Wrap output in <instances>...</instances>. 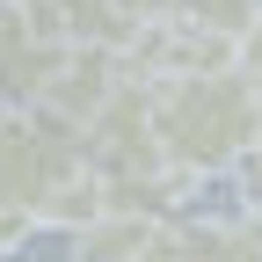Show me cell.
I'll return each mask as SVG.
<instances>
[{"mask_svg": "<svg viewBox=\"0 0 262 262\" xmlns=\"http://www.w3.org/2000/svg\"><path fill=\"white\" fill-rule=\"evenodd\" d=\"M153 146L175 175L204 189L211 175H233L241 146L262 124V88L241 66H189V73H146Z\"/></svg>", "mask_w": 262, "mask_h": 262, "instance_id": "1", "label": "cell"}, {"mask_svg": "<svg viewBox=\"0 0 262 262\" xmlns=\"http://www.w3.org/2000/svg\"><path fill=\"white\" fill-rule=\"evenodd\" d=\"M117 8H124L131 22H153V15H168V8H175V0H117Z\"/></svg>", "mask_w": 262, "mask_h": 262, "instance_id": "9", "label": "cell"}, {"mask_svg": "<svg viewBox=\"0 0 262 262\" xmlns=\"http://www.w3.org/2000/svg\"><path fill=\"white\" fill-rule=\"evenodd\" d=\"M168 15L189 22V29H204V37H219V44H241L255 29V15H262V0H175Z\"/></svg>", "mask_w": 262, "mask_h": 262, "instance_id": "6", "label": "cell"}, {"mask_svg": "<svg viewBox=\"0 0 262 262\" xmlns=\"http://www.w3.org/2000/svg\"><path fill=\"white\" fill-rule=\"evenodd\" d=\"M66 58V37L37 29L22 0H0V102H37Z\"/></svg>", "mask_w": 262, "mask_h": 262, "instance_id": "3", "label": "cell"}, {"mask_svg": "<svg viewBox=\"0 0 262 262\" xmlns=\"http://www.w3.org/2000/svg\"><path fill=\"white\" fill-rule=\"evenodd\" d=\"M233 182H241V204L262 211V124H255V139H248L241 160H233Z\"/></svg>", "mask_w": 262, "mask_h": 262, "instance_id": "7", "label": "cell"}, {"mask_svg": "<svg viewBox=\"0 0 262 262\" xmlns=\"http://www.w3.org/2000/svg\"><path fill=\"white\" fill-rule=\"evenodd\" d=\"M124 73H131V58H124L117 44H66L58 73H51V88L37 95V102L58 110V117H73V124H88L95 110H102V95H110Z\"/></svg>", "mask_w": 262, "mask_h": 262, "instance_id": "4", "label": "cell"}, {"mask_svg": "<svg viewBox=\"0 0 262 262\" xmlns=\"http://www.w3.org/2000/svg\"><path fill=\"white\" fill-rule=\"evenodd\" d=\"M66 248L80 262H117V255H153L160 248V211H131V204H102L95 219L66 226Z\"/></svg>", "mask_w": 262, "mask_h": 262, "instance_id": "5", "label": "cell"}, {"mask_svg": "<svg viewBox=\"0 0 262 262\" xmlns=\"http://www.w3.org/2000/svg\"><path fill=\"white\" fill-rule=\"evenodd\" d=\"M95 168L88 131L44 102H0V219L22 233H44V219L66 189Z\"/></svg>", "mask_w": 262, "mask_h": 262, "instance_id": "2", "label": "cell"}, {"mask_svg": "<svg viewBox=\"0 0 262 262\" xmlns=\"http://www.w3.org/2000/svg\"><path fill=\"white\" fill-rule=\"evenodd\" d=\"M233 66H241V73H248V80L262 88V15H255V29H248V37L233 44Z\"/></svg>", "mask_w": 262, "mask_h": 262, "instance_id": "8", "label": "cell"}]
</instances>
